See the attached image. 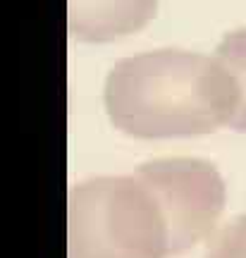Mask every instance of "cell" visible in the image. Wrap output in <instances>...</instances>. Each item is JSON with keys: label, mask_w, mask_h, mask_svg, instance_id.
Instances as JSON below:
<instances>
[{"label": "cell", "mask_w": 246, "mask_h": 258, "mask_svg": "<svg viewBox=\"0 0 246 258\" xmlns=\"http://www.w3.org/2000/svg\"><path fill=\"white\" fill-rule=\"evenodd\" d=\"M158 199L170 227L172 256L215 232L227 186L213 163L201 158H153L134 170Z\"/></svg>", "instance_id": "3"}, {"label": "cell", "mask_w": 246, "mask_h": 258, "mask_svg": "<svg viewBox=\"0 0 246 258\" xmlns=\"http://www.w3.org/2000/svg\"><path fill=\"white\" fill-rule=\"evenodd\" d=\"M158 0H67L70 34L79 41H112L127 36L155 15Z\"/></svg>", "instance_id": "4"}, {"label": "cell", "mask_w": 246, "mask_h": 258, "mask_svg": "<svg viewBox=\"0 0 246 258\" xmlns=\"http://www.w3.org/2000/svg\"><path fill=\"white\" fill-rule=\"evenodd\" d=\"M213 55L218 57L220 62L225 64V70L232 74L239 91V108L234 112V117H232L229 129L246 134V27L225 34Z\"/></svg>", "instance_id": "5"}, {"label": "cell", "mask_w": 246, "mask_h": 258, "mask_svg": "<svg viewBox=\"0 0 246 258\" xmlns=\"http://www.w3.org/2000/svg\"><path fill=\"white\" fill-rule=\"evenodd\" d=\"M103 105L112 127L127 137L189 139L229 127L239 91L215 55L158 48L112 64Z\"/></svg>", "instance_id": "1"}, {"label": "cell", "mask_w": 246, "mask_h": 258, "mask_svg": "<svg viewBox=\"0 0 246 258\" xmlns=\"http://www.w3.org/2000/svg\"><path fill=\"white\" fill-rule=\"evenodd\" d=\"M170 227L148 184L91 177L67 194V258H170Z\"/></svg>", "instance_id": "2"}, {"label": "cell", "mask_w": 246, "mask_h": 258, "mask_svg": "<svg viewBox=\"0 0 246 258\" xmlns=\"http://www.w3.org/2000/svg\"><path fill=\"white\" fill-rule=\"evenodd\" d=\"M203 258H246V213L213 232Z\"/></svg>", "instance_id": "6"}]
</instances>
